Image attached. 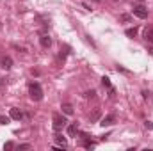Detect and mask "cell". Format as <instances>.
<instances>
[{"mask_svg": "<svg viewBox=\"0 0 153 151\" xmlns=\"http://www.w3.org/2000/svg\"><path fill=\"white\" fill-rule=\"evenodd\" d=\"M29 94H30V98L34 100V101H41L43 100V89H41V85L39 84H30L29 85Z\"/></svg>", "mask_w": 153, "mask_h": 151, "instance_id": "6da1fadb", "label": "cell"}, {"mask_svg": "<svg viewBox=\"0 0 153 151\" xmlns=\"http://www.w3.org/2000/svg\"><path fill=\"white\" fill-rule=\"evenodd\" d=\"M64 126H66V117L61 115V114H53V130L59 132V130H62Z\"/></svg>", "mask_w": 153, "mask_h": 151, "instance_id": "7a4b0ae2", "label": "cell"}, {"mask_svg": "<svg viewBox=\"0 0 153 151\" xmlns=\"http://www.w3.org/2000/svg\"><path fill=\"white\" fill-rule=\"evenodd\" d=\"M134 14H135L137 18L144 20V18H148V9H146L144 5H135V7H134Z\"/></svg>", "mask_w": 153, "mask_h": 151, "instance_id": "3957f363", "label": "cell"}, {"mask_svg": "<svg viewBox=\"0 0 153 151\" xmlns=\"http://www.w3.org/2000/svg\"><path fill=\"white\" fill-rule=\"evenodd\" d=\"M39 43H41V46H43V48H50V46H52V39H50L48 34H41Z\"/></svg>", "mask_w": 153, "mask_h": 151, "instance_id": "277c9868", "label": "cell"}, {"mask_svg": "<svg viewBox=\"0 0 153 151\" xmlns=\"http://www.w3.org/2000/svg\"><path fill=\"white\" fill-rule=\"evenodd\" d=\"M114 123H116V115H112V114H111V115L103 117L100 124H102V126H111V124H114Z\"/></svg>", "mask_w": 153, "mask_h": 151, "instance_id": "5b68a950", "label": "cell"}, {"mask_svg": "<svg viewBox=\"0 0 153 151\" xmlns=\"http://www.w3.org/2000/svg\"><path fill=\"white\" fill-rule=\"evenodd\" d=\"M0 64H2L4 70H11V68H13V59H11V57H2Z\"/></svg>", "mask_w": 153, "mask_h": 151, "instance_id": "8992f818", "label": "cell"}, {"mask_svg": "<svg viewBox=\"0 0 153 151\" xmlns=\"http://www.w3.org/2000/svg\"><path fill=\"white\" fill-rule=\"evenodd\" d=\"M9 115H11V119H16V121H20V119L23 117V114H22L20 109H11V110H9Z\"/></svg>", "mask_w": 153, "mask_h": 151, "instance_id": "52a82bcc", "label": "cell"}, {"mask_svg": "<svg viewBox=\"0 0 153 151\" xmlns=\"http://www.w3.org/2000/svg\"><path fill=\"white\" fill-rule=\"evenodd\" d=\"M144 39L153 44V27H148V29L144 30Z\"/></svg>", "mask_w": 153, "mask_h": 151, "instance_id": "ba28073f", "label": "cell"}, {"mask_svg": "<svg viewBox=\"0 0 153 151\" xmlns=\"http://www.w3.org/2000/svg\"><path fill=\"white\" fill-rule=\"evenodd\" d=\"M61 109H62V112L66 114V115H71V114H73V105H71V103H62Z\"/></svg>", "mask_w": 153, "mask_h": 151, "instance_id": "9c48e42d", "label": "cell"}, {"mask_svg": "<svg viewBox=\"0 0 153 151\" xmlns=\"http://www.w3.org/2000/svg\"><path fill=\"white\" fill-rule=\"evenodd\" d=\"M76 132H78V126H76V123H73V124H70V126H68V135H70V137H75Z\"/></svg>", "mask_w": 153, "mask_h": 151, "instance_id": "30bf717a", "label": "cell"}, {"mask_svg": "<svg viewBox=\"0 0 153 151\" xmlns=\"http://www.w3.org/2000/svg\"><path fill=\"white\" fill-rule=\"evenodd\" d=\"M55 142H57L59 146H62V148H66V139H64L62 135H55Z\"/></svg>", "mask_w": 153, "mask_h": 151, "instance_id": "8fae6325", "label": "cell"}, {"mask_svg": "<svg viewBox=\"0 0 153 151\" xmlns=\"http://www.w3.org/2000/svg\"><path fill=\"white\" fill-rule=\"evenodd\" d=\"M125 34H126L128 38H135V36H137V29H135V27H134V29H126Z\"/></svg>", "mask_w": 153, "mask_h": 151, "instance_id": "7c38bea8", "label": "cell"}, {"mask_svg": "<svg viewBox=\"0 0 153 151\" xmlns=\"http://www.w3.org/2000/svg\"><path fill=\"white\" fill-rule=\"evenodd\" d=\"M94 146H96V144H94L93 141H87V137H85V141H84V148H85V150H93Z\"/></svg>", "mask_w": 153, "mask_h": 151, "instance_id": "4fadbf2b", "label": "cell"}, {"mask_svg": "<svg viewBox=\"0 0 153 151\" xmlns=\"http://www.w3.org/2000/svg\"><path fill=\"white\" fill-rule=\"evenodd\" d=\"M98 117H100V109H94V112L91 114V123H94Z\"/></svg>", "mask_w": 153, "mask_h": 151, "instance_id": "5bb4252c", "label": "cell"}, {"mask_svg": "<svg viewBox=\"0 0 153 151\" xmlns=\"http://www.w3.org/2000/svg\"><path fill=\"white\" fill-rule=\"evenodd\" d=\"M85 98H96V91H94V89L87 91V93H85Z\"/></svg>", "mask_w": 153, "mask_h": 151, "instance_id": "9a60e30c", "label": "cell"}, {"mask_svg": "<svg viewBox=\"0 0 153 151\" xmlns=\"http://www.w3.org/2000/svg\"><path fill=\"white\" fill-rule=\"evenodd\" d=\"M9 119H11V115H9V117H5V115H0V124H7V123H9Z\"/></svg>", "mask_w": 153, "mask_h": 151, "instance_id": "2e32d148", "label": "cell"}, {"mask_svg": "<svg viewBox=\"0 0 153 151\" xmlns=\"http://www.w3.org/2000/svg\"><path fill=\"white\" fill-rule=\"evenodd\" d=\"M102 84H103L105 87H111V80H109L107 76H103V78H102Z\"/></svg>", "mask_w": 153, "mask_h": 151, "instance_id": "e0dca14e", "label": "cell"}, {"mask_svg": "<svg viewBox=\"0 0 153 151\" xmlns=\"http://www.w3.org/2000/svg\"><path fill=\"white\" fill-rule=\"evenodd\" d=\"M119 20H121V21H130V16H128V14H121Z\"/></svg>", "mask_w": 153, "mask_h": 151, "instance_id": "ac0fdd59", "label": "cell"}, {"mask_svg": "<svg viewBox=\"0 0 153 151\" xmlns=\"http://www.w3.org/2000/svg\"><path fill=\"white\" fill-rule=\"evenodd\" d=\"M13 148H14L13 142H5V144H4V150H13Z\"/></svg>", "mask_w": 153, "mask_h": 151, "instance_id": "d6986e66", "label": "cell"}, {"mask_svg": "<svg viewBox=\"0 0 153 151\" xmlns=\"http://www.w3.org/2000/svg\"><path fill=\"white\" fill-rule=\"evenodd\" d=\"M18 150H30V144H20Z\"/></svg>", "mask_w": 153, "mask_h": 151, "instance_id": "ffe728a7", "label": "cell"}, {"mask_svg": "<svg viewBox=\"0 0 153 151\" xmlns=\"http://www.w3.org/2000/svg\"><path fill=\"white\" fill-rule=\"evenodd\" d=\"M146 128H150V130H153V123H150V121H146Z\"/></svg>", "mask_w": 153, "mask_h": 151, "instance_id": "44dd1931", "label": "cell"}, {"mask_svg": "<svg viewBox=\"0 0 153 151\" xmlns=\"http://www.w3.org/2000/svg\"><path fill=\"white\" fill-rule=\"evenodd\" d=\"M91 2H102V0H91Z\"/></svg>", "mask_w": 153, "mask_h": 151, "instance_id": "7402d4cb", "label": "cell"}]
</instances>
